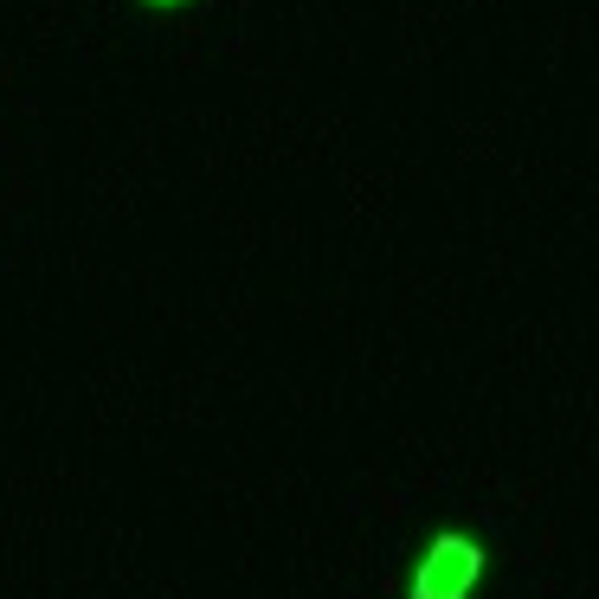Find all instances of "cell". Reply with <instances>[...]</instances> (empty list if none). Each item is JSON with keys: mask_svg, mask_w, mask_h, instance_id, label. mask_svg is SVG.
<instances>
[{"mask_svg": "<svg viewBox=\"0 0 599 599\" xmlns=\"http://www.w3.org/2000/svg\"><path fill=\"white\" fill-rule=\"evenodd\" d=\"M483 567H490L483 541H470L465 529H439L432 541H426V554H419L406 594L412 599H470L477 580H483Z\"/></svg>", "mask_w": 599, "mask_h": 599, "instance_id": "obj_1", "label": "cell"}, {"mask_svg": "<svg viewBox=\"0 0 599 599\" xmlns=\"http://www.w3.org/2000/svg\"><path fill=\"white\" fill-rule=\"evenodd\" d=\"M148 7H181V0H148Z\"/></svg>", "mask_w": 599, "mask_h": 599, "instance_id": "obj_2", "label": "cell"}]
</instances>
